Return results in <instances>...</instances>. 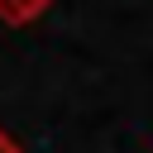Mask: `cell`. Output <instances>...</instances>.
Segmentation results:
<instances>
[{
	"instance_id": "7a4b0ae2",
	"label": "cell",
	"mask_w": 153,
	"mask_h": 153,
	"mask_svg": "<svg viewBox=\"0 0 153 153\" xmlns=\"http://www.w3.org/2000/svg\"><path fill=\"white\" fill-rule=\"evenodd\" d=\"M0 153H19V143H14V139H10L5 129H0Z\"/></svg>"
},
{
	"instance_id": "6da1fadb",
	"label": "cell",
	"mask_w": 153,
	"mask_h": 153,
	"mask_svg": "<svg viewBox=\"0 0 153 153\" xmlns=\"http://www.w3.org/2000/svg\"><path fill=\"white\" fill-rule=\"evenodd\" d=\"M48 5H53V0H0V19L19 29V24H33Z\"/></svg>"
}]
</instances>
